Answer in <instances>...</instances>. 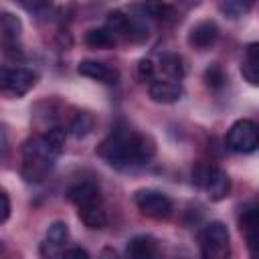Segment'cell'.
Instances as JSON below:
<instances>
[{"label": "cell", "mask_w": 259, "mask_h": 259, "mask_svg": "<svg viewBox=\"0 0 259 259\" xmlns=\"http://www.w3.org/2000/svg\"><path fill=\"white\" fill-rule=\"evenodd\" d=\"M97 154L113 168H130L146 164L156 154V144L150 136L136 134L125 127L113 130L97 148Z\"/></svg>", "instance_id": "1"}, {"label": "cell", "mask_w": 259, "mask_h": 259, "mask_svg": "<svg viewBox=\"0 0 259 259\" xmlns=\"http://www.w3.org/2000/svg\"><path fill=\"white\" fill-rule=\"evenodd\" d=\"M55 158L47 152L40 136H32L22 146V178L26 182H42L53 168Z\"/></svg>", "instance_id": "2"}, {"label": "cell", "mask_w": 259, "mask_h": 259, "mask_svg": "<svg viewBox=\"0 0 259 259\" xmlns=\"http://www.w3.org/2000/svg\"><path fill=\"white\" fill-rule=\"evenodd\" d=\"M200 255L202 259H229L231 237L225 223L212 221L204 227L200 235Z\"/></svg>", "instance_id": "3"}, {"label": "cell", "mask_w": 259, "mask_h": 259, "mask_svg": "<svg viewBox=\"0 0 259 259\" xmlns=\"http://www.w3.org/2000/svg\"><path fill=\"white\" fill-rule=\"evenodd\" d=\"M192 180L206 190L208 198L219 202L223 198L229 196L231 190V178L225 170L217 168V166H206V164H198L192 172Z\"/></svg>", "instance_id": "4"}, {"label": "cell", "mask_w": 259, "mask_h": 259, "mask_svg": "<svg viewBox=\"0 0 259 259\" xmlns=\"http://www.w3.org/2000/svg\"><path fill=\"white\" fill-rule=\"evenodd\" d=\"M259 146V130L253 119H237L227 132V148L237 154H251Z\"/></svg>", "instance_id": "5"}, {"label": "cell", "mask_w": 259, "mask_h": 259, "mask_svg": "<svg viewBox=\"0 0 259 259\" xmlns=\"http://www.w3.org/2000/svg\"><path fill=\"white\" fill-rule=\"evenodd\" d=\"M134 200H136V206L142 210V214H146L150 219H158V221L168 219L174 208L172 200L166 194H162L158 190H150V188L138 190L134 194Z\"/></svg>", "instance_id": "6"}, {"label": "cell", "mask_w": 259, "mask_h": 259, "mask_svg": "<svg viewBox=\"0 0 259 259\" xmlns=\"http://www.w3.org/2000/svg\"><path fill=\"white\" fill-rule=\"evenodd\" d=\"M36 75L28 69H0V87L14 95H24L34 87Z\"/></svg>", "instance_id": "7"}, {"label": "cell", "mask_w": 259, "mask_h": 259, "mask_svg": "<svg viewBox=\"0 0 259 259\" xmlns=\"http://www.w3.org/2000/svg\"><path fill=\"white\" fill-rule=\"evenodd\" d=\"M219 38V26L214 20H200L188 32V45L196 51H206Z\"/></svg>", "instance_id": "8"}, {"label": "cell", "mask_w": 259, "mask_h": 259, "mask_svg": "<svg viewBox=\"0 0 259 259\" xmlns=\"http://www.w3.org/2000/svg\"><path fill=\"white\" fill-rule=\"evenodd\" d=\"M148 93L152 97V101L156 103H174L182 97V87L176 81H152L148 87Z\"/></svg>", "instance_id": "9"}, {"label": "cell", "mask_w": 259, "mask_h": 259, "mask_svg": "<svg viewBox=\"0 0 259 259\" xmlns=\"http://www.w3.org/2000/svg\"><path fill=\"white\" fill-rule=\"evenodd\" d=\"M158 243L148 235L134 237L125 247V259H156Z\"/></svg>", "instance_id": "10"}, {"label": "cell", "mask_w": 259, "mask_h": 259, "mask_svg": "<svg viewBox=\"0 0 259 259\" xmlns=\"http://www.w3.org/2000/svg\"><path fill=\"white\" fill-rule=\"evenodd\" d=\"M79 75L83 77H89V79H95V81H101V83H115L117 79V71L107 67L105 63H99V61H81L79 67H77Z\"/></svg>", "instance_id": "11"}, {"label": "cell", "mask_w": 259, "mask_h": 259, "mask_svg": "<svg viewBox=\"0 0 259 259\" xmlns=\"http://www.w3.org/2000/svg\"><path fill=\"white\" fill-rule=\"evenodd\" d=\"M67 196H69V200L77 208L99 204V188L95 184H91V182H79V184L71 186L69 192H67Z\"/></svg>", "instance_id": "12"}, {"label": "cell", "mask_w": 259, "mask_h": 259, "mask_svg": "<svg viewBox=\"0 0 259 259\" xmlns=\"http://www.w3.org/2000/svg\"><path fill=\"white\" fill-rule=\"evenodd\" d=\"M85 42L91 49H113L117 42V36L113 32H109L105 26L103 28H91L85 34Z\"/></svg>", "instance_id": "13"}, {"label": "cell", "mask_w": 259, "mask_h": 259, "mask_svg": "<svg viewBox=\"0 0 259 259\" xmlns=\"http://www.w3.org/2000/svg\"><path fill=\"white\" fill-rule=\"evenodd\" d=\"M40 140H42L47 152H49L53 158L61 156V152L65 150V130H63V127H51L49 132H45V134L40 136Z\"/></svg>", "instance_id": "14"}, {"label": "cell", "mask_w": 259, "mask_h": 259, "mask_svg": "<svg viewBox=\"0 0 259 259\" xmlns=\"http://www.w3.org/2000/svg\"><path fill=\"white\" fill-rule=\"evenodd\" d=\"M79 219L87 229H103L105 223H107V217H105V212L101 210L99 204L79 208Z\"/></svg>", "instance_id": "15"}, {"label": "cell", "mask_w": 259, "mask_h": 259, "mask_svg": "<svg viewBox=\"0 0 259 259\" xmlns=\"http://www.w3.org/2000/svg\"><path fill=\"white\" fill-rule=\"evenodd\" d=\"M162 71H164L172 81L182 79L184 73H186V67H184L182 57L176 55V53H168V55H164V57H162Z\"/></svg>", "instance_id": "16"}, {"label": "cell", "mask_w": 259, "mask_h": 259, "mask_svg": "<svg viewBox=\"0 0 259 259\" xmlns=\"http://www.w3.org/2000/svg\"><path fill=\"white\" fill-rule=\"evenodd\" d=\"M130 26H132V18L125 16L121 10H113L107 14V22H105V28L109 32H113L115 36L117 34H130Z\"/></svg>", "instance_id": "17"}, {"label": "cell", "mask_w": 259, "mask_h": 259, "mask_svg": "<svg viewBox=\"0 0 259 259\" xmlns=\"http://www.w3.org/2000/svg\"><path fill=\"white\" fill-rule=\"evenodd\" d=\"M69 130H71V134H73L75 138H85V136L93 130V117H91L89 113H77V115L73 117Z\"/></svg>", "instance_id": "18"}, {"label": "cell", "mask_w": 259, "mask_h": 259, "mask_svg": "<svg viewBox=\"0 0 259 259\" xmlns=\"http://www.w3.org/2000/svg\"><path fill=\"white\" fill-rule=\"evenodd\" d=\"M67 239H69V227H67V223L55 221V223L49 225V229H47V241L63 247V243H67Z\"/></svg>", "instance_id": "19"}, {"label": "cell", "mask_w": 259, "mask_h": 259, "mask_svg": "<svg viewBox=\"0 0 259 259\" xmlns=\"http://www.w3.org/2000/svg\"><path fill=\"white\" fill-rule=\"evenodd\" d=\"M204 83L210 89H221L227 83V75H225V71H223V67L219 63H212L210 67H206V71H204Z\"/></svg>", "instance_id": "20"}, {"label": "cell", "mask_w": 259, "mask_h": 259, "mask_svg": "<svg viewBox=\"0 0 259 259\" xmlns=\"http://www.w3.org/2000/svg\"><path fill=\"white\" fill-rule=\"evenodd\" d=\"M239 223H241V229L247 233V237L249 235H257V208L253 204L247 206V208H243Z\"/></svg>", "instance_id": "21"}, {"label": "cell", "mask_w": 259, "mask_h": 259, "mask_svg": "<svg viewBox=\"0 0 259 259\" xmlns=\"http://www.w3.org/2000/svg\"><path fill=\"white\" fill-rule=\"evenodd\" d=\"M0 20H2V30H4L6 38L16 40L18 34H20V20H18L14 14H10V12H4V14L0 16Z\"/></svg>", "instance_id": "22"}, {"label": "cell", "mask_w": 259, "mask_h": 259, "mask_svg": "<svg viewBox=\"0 0 259 259\" xmlns=\"http://www.w3.org/2000/svg\"><path fill=\"white\" fill-rule=\"evenodd\" d=\"M142 8H144V12H150L158 20H172L176 16L174 6H170V4H146Z\"/></svg>", "instance_id": "23"}, {"label": "cell", "mask_w": 259, "mask_h": 259, "mask_svg": "<svg viewBox=\"0 0 259 259\" xmlns=\"http://www.w3.org/2000/svg\"><path fill=\"white\" fill-rule=\"evenodd\" d=\"M249 8H251V4H247V2H239V0H229V2H223V4H221V10H223L227 16H231V18H239V16H243Z\"/></svg>", "instance_id": "24"}, {"label": "cell", "mask_w": 259, "mask_h": 259, "mask_svg": "<svg viewBox=\"0 0 259 259\" xmlns=\"http://www.w3.org/2000/svg\"><path fill=\"white\" fill-rule=\"evenodd\" d=\"M138 79L142 83H152L154 81V63L150 59H142L138 63Z\"/></svg>", "instance_id": "25"}, {"label": "cell", "mask_w": 259, "mask_h": 259, "mask_svg": "<svg viewBox=\"0 0 259 259\" xmlns=\"http://www.w3.org/2000/svg\"><path fill=\"white\" fill-rule=\"evenodd\" d=\"M38 251H40V257H42V259H59L61 253H63L59 245H55V243H51V241H47V239L40 243V249H38Z\"/></svg>", "instance_id": "26"}, {"label": "cell", "mask_w": 259, "mask_h": 259, "mask_svg": "<svg viewBox=\"0 0 259 259\" xmlns=\"http://www.w3.org/2000/svg\"><path fill=\"white\" fill-rule=\"evenodd\" d=\"M241 73H243V77H245L251 85H257V83H259V67L245 63V65L241 67Z\"/></svg>", "instance_id": "27"}, {"label": "cell", "mask_w": 259, "mask_h": 259, "mask_svg": "<svg viewBox=\"0 0 259 259\" xmlns=\"http://www.w3.org/2000/svg\"><path fill=\"white\" fill-rule=\"evenodd\" d=\"M61 259H89V253L81 247H71L61 253Z\"/></svg>", "instance_id": "28"}, {"label": "cell", "mask_w": 259, "mask_h": 259, "mask_svg": "<svg viewBox=\"0 0 259 259\" xmlns=\"http://www.w3.org/2000/svg\"><path fill=\"white\" fill-rule=\"evenodd\" d=\"M245 63L259 67V45H257V42H251V45L247 47V57H245Z\"/></svg>", "instance_id": "29"}, {"label": "cell", "mask_w": 259, "mask_h": 259, "mask_svg": "<svg viewBox=\"0 0 259 259\" xmlns=\"http://www.w3.org/2000/svg\"><path fill=\"white\" fill-rule=\"evenodd\" d=\"M8 214H10V200L6 194L0 192V223H4L8 219Z\"/></svg>", "instance_id": "30"}, {"label": "cell", "mask_w": 259, "mask_h": 259, "mask_svg": "<svg viewBox=\"0 0 259 259\" xmlns=\"http://www.w3.org/2000/svg\"><path fill=\"white\" fill-rule=\"evenodd\" d=\"M99 259H119V255L113 247H103L101 253H99Z\"/></svg>", "instance_id": "31"}]
</instances>
